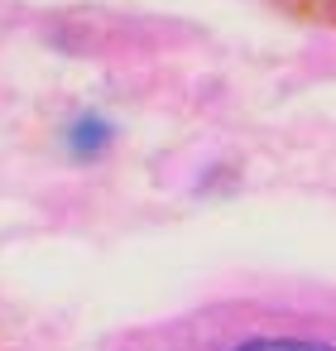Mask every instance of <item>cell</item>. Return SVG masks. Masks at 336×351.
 Here are the masks:
<instances>
[{"label":"cell","instance_id":"cell-1","mask_svg":"<svg viewBox=\"0 0 336 351\" xmlns=\"http://www.w3.org/2000/svg\"><path fill=\"white\" fill-rule=\"evenodd\" d=\"M226 351H336V346L322 337H240Z\"/></svg>","mask_w":336,"mask_h":351},{"label":"cell","instance_id":"cell-2","mask_svg":"<svg viewBox=\"0 0 336 351\" xmlns=\"http://www.w3.org/2000/svg\"><path fill=\"white\" fill-rule=\"evenodd\" d=\"M106 140H111V130H106L101 121H82V125L73 130V145H77L82 154H96V149H101Z\"/></svg>","mask_w":336,"mask_h":351}]
</instances>
